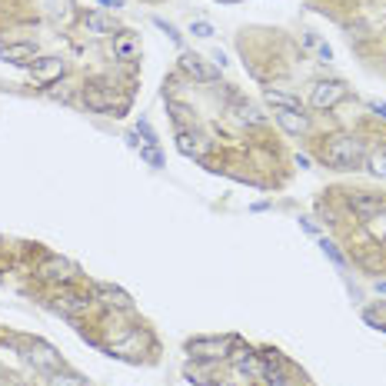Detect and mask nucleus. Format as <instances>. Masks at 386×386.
<instances>
[{"mask_svg":"<svg viewBox=\"0 0 386 386\" xmlns=\"http://www.w3.org/2000/svg\"><path fill=\"white\" fill-rule=\"evenodd\" d=\"M83 23H87V30H94V34H114L116 30L114 17H103V14H87Z\"/></svg>","mask_w":386,"mask_h":386,"instance_id":"nucleus-17","label":"nucleus"},{"mask_svg":"<svg viewBox=\"0 0 386 386\" xmlns=\"http://www.w3.org/2000/svg\"><path fill=\"white\" fill-rule=\"evenodd\" d=\"M220 3H236V0H220Z\"/></svg>","mask_w":386,"mask_h":386,"instance_id":"nucleus-33","label":"nucleus"},{"mask_svg":"<svg viewBox=\"0 0 386 386\" xmlns=\"http://www.w3.org/2000/svg\"><path fill=\"white\" fill-rule=\"evenodd\" d=\"M363 320H367L373 329H386V303H376V307L363 309Z\"/></svg>","mask_w":386,"mask_h":386,"instance_id":"nucleus-20","label":"nucleus"},{"mask_svg":"<svg viewBox=\"0 0 386 386\" xmlns=\"http://www.w3.org/2000/svg\"><path fill=\"white\" fill-rule=\"evenodd\" d=\"M233 110H236V116H240L243 123H250V127H260V123H267V116L260 114L256 107H250V103H236Z\"/></svg>","mask_w":386,"mask_h":386,"instance_id":"nucleus-19","label":"nucleus"},{"mask_svg":"<svg viewBox=\"0 0 386 386\" xmlns=\"http://www.w3.org/2000/svg\"><path fill=\"white\" fill-rule=\"evenodd\" d=\"M176 150L183 156H193V160H203V156L213 150V140L203 136L196 127L193 130H176Z\"/></svg>","mask_w":386,"mask_h":386,"instance_id":"nucleus-3","label":"nucleus"},{"mask_svg":"<svg viewBox=\"0 0 386 386\" xmlns=\"http://www.w3.org/2000/svg\"><path fill=\"white\" fill-rule=\"evenodd\" d=\"M100 3H103V7H114V10L116 7H123V0H100Z\"/></svg>","mask_w":386,"mask_h":386,"instance_id":"nucleus-31","label":"nucleus"},{"mask_svg":"<svg viewBox=\"0 0 386 386\" xmlns=\"http://www.w3.org/2000/svg\"><path fill=\"white\" fill-rule=\"evenodd\" d=\"M263 383L267 386H287V373H283V367L280 363H263Z\"/></svg>","mask_w":386,"mask_h":386,"instance_id":"nucleus-18","label":"nucleus"},{"mask_svg":"<svg viewBox=\"0 0 386 386\" xmlns=\"http://www.w3.org/2000/svg\"><path fill=\"white\" fill-rule=\"evenodd\" d=\"M369 107H373V114H376V116H383V120H386V103H380V100H373Z\"/></svg>","mask_w":386,"mask_h":386,"instance_id":"nucleus-30","label":"nucleus"},{"mask_svg":"<svg viewBox=\"0 0 386 386\" xmlns=\"http://www.w3.org/2000/svg\"><path fill=\"white\" fill-rule=\"evenodd\" d=\"M320 250H323V256H329V260H333L336 267H347V256H343V253L336 250V243H329L327 236L320 240Z\"/></svg>","mask_w":386,"mask_h":386,"instance_id":"nucleus-23","label":"nucleus"},{"mask_svg":"<svg viewBox=\"0 0 386 386\" xmlns=\"http://www.w3.org/2000/svg\"><path fill=\"white\" fill-rule=\"evenodd\" d=\"M57 309H63L67 316H80V313H87V307H90V300L87 296H80V293H70V290H63L57 296V303H54Z\"/></svg>","mask_w":386,"mask_h":386,"instance_id":"nucleus-14","label":"nucleus"},{"mask_svg":"<svg viewBox=\"0 0 386 386\" xmlns=\"http://www.w3.org/2000/svg\"><path fill=\"white\" fill-rule=\"evenodd\" d=\"M114 50L120 54V57H130V54H134V40H130V37H120L114 43Z\"/></svg>","mask_w":386,"mask_h":386,"instance_id":"nucleus-28","label":"nucleus"},{"mask_svg":"<svg viewBox=\"0 0 386 386\" xmlns=\"http://www.w3.org/2000/svg\"><path fill=\"white\" fill-rule=\"evenodd\" d=\"M363 156H367L363 154V143L347 134L329 136L327 143H323V150H320V160L327 167H333V170H356L363 163Z\"/></svg>","mask_w":386,"mask_h":386,"instance_id":"nucleus-1","label":"nucleus"},{"mask_svg":"<svg viewBox=\"0 0 386 386\" xmlns=\"http://www.w3.org/2000/svg\"><path fill=\"white\" fill-rule=\"evenodd\" d=\"M233 347V336H196L187 343V353L193 360H203V363H216V360H227Z\"/></svg>","mask_w":386,"mask_h":386,"instance_id":"nucleus-2","label":"nucleus"},{"mask_svg":"<svg viewBox=\"0 0 386 386\" xmlns=\"http://www.w3.org/2000/svg\"><path fill=\"white\" fill-rule=\"evenodd\" d=\"M27 363H34V367L43 369V373H57V369L63 367V360H60L57 349L47 347V343H40V340L30 343V349H27Z\"/></svg>","mask_w":386,"mask_h":386,"instance_id":"nucleus-6","label":"nucleus"},{"mask_svg":"<svg viewBox=\"0 0 386 386\" xmlns=\"http://www.w3.org/2000/svg\"><path fill=\"white\" fill-rule=\"evenodd\" d=\"M83 103L96 110V114H110L116 107V96H114V87H107V83H90L87 90H83ZM120 110V107H116Z\"/></svg>","mask_w":386,"mask_h":386,"instance_id":"nucleus-7","label":"nucleus"},{"mask_svg":"<svg viewBox=\"0 0 386 386\" xmlns=\"http://www.w3.org/2000/svg\"><path fill=\"white\" fill-rule=\"evenodd\" d=\"M154 23H156V27H160V30H163V34H167V37L174 40L176 47H183V37H180V30H176L174 23H167V20H163V17H154Z\"/></svg>","mask_w":386,"mask_h":386,"instance_id":"nucleus-25","label":"nucleus"},{"mask_svg":"<svg viewBox=\"0 0 386 386\" xmlns=\"http://www.w3.org/2000/svg\"><path fill=\"white\" fill-rule=\"evenodd\" d=\"M140 156H143L150 167H163V156L156 154V147H143V150H140Z\"/></svg>","mask_w":386,"mask_h":386,"instance_id":"nucleus-27","label":"nucleus"},{"mask_svg":"<svg viewBox=\"0 0 386 386\" xmlns=\"http://www.w3.org/2000/svg\"><path fill=\"white\" fill-rule=\"evenodd\" d=\"M276 123L293 136H300V134H307L309 130V120H307L303 110H276Z\"/></svg>","mask_w":386,"mask_h":386,"instance_id":"nucleus-13","label":"nucleus"},{"mask_svg":"<svg viewBox=\"0 0 386 386\" xmlns=\"http://www.w3.org/2000/svg\"><path fill=\"white\" fill-rule=\"evenodd\" d=\"M349 210L356 213L360 220H373L376 213H383V196L380 193H367V190H356L347 196Z\"/></svg>","mask_w":386,"mask_h":386,"instance_id":"nucleus-5","label":"nucleus"},{"mask_svg":"<svg viewBox=\"0 0 386 386\" xmlns=\"http://www.w3.org/2000/svg\"><path fill=\"white\" fill-rule=\"evenodd\" d=\"M190 34H196V37H213V27L207 23V20H196L190 27Z\"/></svg>","mask_w":386,"mask_h":386,"instance_id":"nucleus-29","label":"nucleus"},{"mask_svg":"<svg viewBox=\"0 0 386 386\" xmlns=\"http://www.w3.org/2000/svg\"><path fill=\"white\" fill-rule=\"evenodd\" d=\"M40 280H50V283H63V280H70L74 276V267L67 263V260H60V256H50V260H43L40 263Z\"/></svg>","mask_w":386,"mask_h":386,"instance_id":"nucleus-10","label":"nucleus"},{"mask_svg":"<svg viewBox=\"0 0 386 386\" xmlns=\"http://www.w3.org/2000/svg\"><path fill=\"white\" fill-rule=\"evenodd\" d=\"M267 103H270V107H276V110H303L296 96L280 94V90H273V87H270V90H267Z\"/></svg>","mask_w":386,"mask_h":386,"instance_id":"nucleus-16","label":"nucleus"},{"mask_svg":"<svg viewBox=\"0 0 386 386\" xmlns=\"http://www.w3.org/2000/svg\"><path fill=\"white\" fill-rule=\"evenodd\" d=\"M63 70H67V67H63V60H60V57H40V60H34V63H30V74H34V80H40V83L57 80Z\"/></svg>","mask_w":386,"mask_h":386,"instance_id":"nucleus-11","label":"nucleus"},{"mask_svg":"<svg viewBox=\"0 0 386 386\" xmlns=\"http://www.w3.org/2000/svg\"><path fill=\"white\" fill-rule=\"evenodd\" d=\"M369 174L386 180V150H376V154L369 156Z\"/></svg>","mask_w":386,"mask_h":386,"instance_id":"nucleus-24","label":"nucleus"},{"mask_svg":"<svg viewBox=\"0 0 386 386\" xmlns=\"http://www.w3.org/2000/svg\"><path fill=\"white\" fill-rule=\"evenodd\" d=\"M233 367H236V373H243V376H260L263 373V363L256 360V353H253L250 347H236L230 353Z\"/></svg>","mask_w":386,"mask_h":386,"instance_id":"nucleus-9","label":"nucleus"},{"mask_svg":"<svg viewBox=\"0 0 386 386\" xmlns=\"http://www.w3.org/2000/svg\"><path fill=\"white\" fill-rule=\"evenodd\" d=\"M136 134H143V140H147L150 147H156V130L147 123V120H140V123H136Z\"/></svg>","mask_w":386,"mask_h":386,"instance_id":"nucleus-26","label":"nucleus"},{"mask_svg":"<svg viewBox=\"0 0 386 386\" xmlns=\"http://www.w3.org/2000/svg\"><path fill=\"white\" fill-rule=\"evenodd\" d=\"M207 386H223V383H207Z\"/></svg>","mask_w":386,"mask_h":386,"instance_id":"nucleus-34","label":"nucleus"},{"mask_svg":"<svg viewBox=\"0 0 386 386\" xmlns=\"http://www.w3.org/2000/svg\"><path fill=\"white\" fill-rule=\"evenodd\" d=\"M167 110H170V116H174L176 130H190V127H196V116H193L190 107H183V103H176V100H167Z\"/></svg>","mask_w":386,"mask_h":386,"instance_id":"nucleus-15","label":"nucleus"},{"mask_svg":"<svg viewBox=\"0 0 386 386\" xmlns=\"http://www.w3.org/2000/svg\"><path fill=\"white\" fill-rule=\"evenodd\" d=\"M94 296L100 300V303H107V307H116V309H134V303H130V296H127L123 290L107 287V283H96V287H94Z\"/></svg>","mask_w":386,"mask_h":386,"instance_id":"nucleus-12","label":"nucleus"},{"mask_svg":"<svg viewBox=\"0 0 386 386\" xmlns=\"http://www.w3.org/2000/svg\"><path fill=\"white\" fill-rule=\"evenodd\" d=\"M376 290H380V293H386V280H380V283H376Z\"/></svg>","mask_w":386,"mask_h":386,"instance_id":"nucleus-32","label":"nucleus"},{"mask_svg":"<svg viewBox=\"0 0 386 386\" xmlns=\"http://www.w3.org/2000/svg\"><path fill=\"white\" fill-rule=\"evenodd\" d=\"M0 57L10 60V63H27V57H30V47L23 43V47H3L0 50Z\"/></svg>","mask_w":386,"mask_h":386,"instance_id":"nucleus-22","label":"nucleus"},{"mask_svg":"<svg viewBox=\"0 0 386 386\" xmlns=\"http://www.w3.org/2000/svg\"><path fill=\"white\" fill-rule=\"evenodd\" d=\"M50 386H90V380L77 373H50Z\"/></svg>","mask_w":386,"mask_h":386,"instance_id":"nucleus-21","label":"nucleus"},{"mask_svg":"<svg viewBox=\"0 0 386 386\" xmlns=\"http://www.w3.org/2000/svg\"><path fill=\"white\" fill-rule=\"evenodd\" d=\"M180 67H183V70H187L193 80H200V83H213V80L220 77V74H216V67L203 63V60L196 57V54H183V57H180Z\"/></svg>","mask_w":386,"mask_h":386,"instance_id":"nucleus-8","label":"nucleus"},{"mask_svg":"<svg viewBox=\"0 0 386 386\" xmlns=\"http://www.w3.org/2000/svg\"><path fill=\"white\" fill-rule=\"evenodd\" d=\"M347 96V87L340 83V80H320L316 87H313V94H309V103L316 107V110H329L333 103H340Z\"/></svg>","mask_w":386,"mask_h":386,"instance_id":"nucleus-4","label":"nucleus"}]
</instances>
